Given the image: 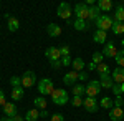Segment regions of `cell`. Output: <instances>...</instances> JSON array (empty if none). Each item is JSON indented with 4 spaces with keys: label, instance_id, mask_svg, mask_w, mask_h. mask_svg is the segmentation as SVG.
Returning a JSON list of instances; mask_svg holds the SVG:
<instances>
[{
    "label": "cell",
    "instance_id": "6da1fadb",
    "mask_svg": "<svg viewBox=\"0 0 124 121\" xmlns=\"http://www.w3.org/2000/svg\"><path fill=\"white\" fill-rule=\"evenodd\" d=\"M51 101L55 103V104H58V106H65L70 101V95L63 88H55L53 93H51Z\"/></svg>",
    "mask_w": 124,
    "mask_h": 121
},
{
    "label": "cell",
    "instance_id": "7a4b0ae2",
    "mask_svg": "<svg viewBox=\"0 0 124 121\" xmlns=\"http://www.w3.org/2000/svg\"><path fill=\"white\" fill-rule=\"evenodd\" d=\"M53 90H55V86H53V81L50 78H41L38 81V91L41 96H48V95L51 96Z\"/></svg>",
    "mask_w": 124,
    "mask_h": 121
},
{
    "label": "cell",
    "instance_id": "3957f363",
    "mask_svg": "<svg viewBox=\"0 0 124 121\" xmlns=\"http://www.w3.org/2000/svg\"><path fill=\"white\" fill-rule=\"evenodd\" d=\"M103 88H101V83L98 81V80H91L89 83L86 85V90H85V95L86 96H91V98H96L99 91H101Z\"/></svg>",
    "mask_w": 124,
    "mask_h": 121
},
{
    "label": "cell",
    "instance_id": "277c9868",
    "mask_svg": "<svg viewBox=\"0 0 124 121\" xmlns=\"http://www.w3.org/2000/svg\"><path fill=\"white\" fill-rule=\"evenodd\" d=\"M58 17L63 20H70L71 18V13H73V9H71V5L66 3V2H61L60 5H58V10H56Z\"/></svg>",
    "mask_w": 124,
    "mask_h": 121
},
{
    "label": "cell",
    "instance_id": "5b68a950",
    "mask_svg": "<svg viewBox=\"0 0 124 121\" xmlns=\"http://www.w3.org/2000/svg\"><path fill=\"white\" fill-rule=\"evenodd\" d=\"M88 12H89V7L86 5V3H76L75 7H73V13L76 15V18L79 20H88Z\"/></svg>",
    "mask_w": 124,
    "mask_h": 121
},
{
    "label": "cell",
    "instance_id": "8992f818",
    "mask_svg": "<svg viewBox=\"0 0 124 121\" xmlns=\"http://www.w3.org/2000/svg\"><path fill=\"white\" fill-rule=\"evenodd\" d=\"M94 23H96V27H98V30H103V32H106V30H109V28L113 27L114 20L111 18V17H108V15H101V17L96 20Z\"/></svg>",
    "mask_w": 124,
    "mask_h": 121
},
{
    "label": "cell",
    "instance_id": "52a82bcc",
    "mask_svg": "<svg viewBox=\"0 0 124 121\" xmlns=\"http://www.w3.org/2000/svg\"><path fill=\"white\" fill-rule=\"evenodd\" d=\"M37 83V75L33 73V71H25V73L22 75V86H25V88H31L33 85Z\"/></svg>",
    "mask_w": 124,
    "mask_h": 121
},
{
    "label": "cell",
    "instance_id": "ba28073f",
    "mask_svg": "<svg viewBox=\"0 0 124 121\" xmlns=\"http://www.w3.org/2000/svg\"><path fill=\"white\" fill-rule=\"evenodd\" d=\"M45 56H46L50 61H56V60H61V52H60L58 47H50V48H46Z\"/></svg>",
    "mask_w": 124,
    "mask_h": 121
},
{
    "label": "cell",
    "instance_id": "9c48e42d",
    "mask_svg": "<svg viewBox=\"0 0 124 121\" xmlns=\"http://www.w3.org/2000/svg\"><path fill=\"white\" fill-rule=\"evenodd\" d=\"M83 106H85V110L88 113H96L98 111V101H96V98H91V96H86L85 98Z\"/></svg>",
    "mask_w": 124,
    "mask_h": 121
},
{
    "label": "cell",
    "instance_id": "30bf717a",
    "mask_svg": "<svg viewBox=\"0 0 124 121\" xmlns=\"http://www.w3.org/2000/svg\"><path fill=\"white\" fill-rule=\"evenodd\" d=\"M3 114H5L7 118H12V116L18 114V110H17L15 103L13 101H7L5 103V106H3Z\"/></svg>",
    "mask_w": 124,
    "mask_h": 121
},
{
    "label": "cell",
    "instance_id": "8fae6325",
    "mask_svg": "<svg viewBox=\"0 0 124 121\" xmlns=\"http://www.w3.org/2000/svg\"><path fill=\"white\" fill-rule=\"evenodd\" d=\"M117 52H119V50H117V48L114 47V43L111 42V43H106V47L103 48V52H101V53H103L104 56H108V58H116Z\"/></svg>",
    "mask_w": 124,
    "mask_h": 121
},
{
    "label": "cell",
    "instance_id": "7c38bea8",
    "mask_svg": "<svg viewBox=\"0 0 124 121\" xmlns=\"http://www.w3.org/2000/svg\"><path fill=\"white\" fill-rule=\"evenodd\" d=\"M76 81H78V71H75V70H71L70 73H66L63 76V83L66 86H75Z\"/></svg>",
    "mask_w": 124,
    "mask_h": 121
},
{
    "label": "cell",
    "instance_id": "4fadbf2b",
    "mask_svg": "<svg viewBox=\"0 0 124 121\" xmlns=\"http://www.w3.org/2000/svg\"><path fill=\"white\" fill-rule=\"evenodd\" d=\"M124 116V110L123 108H111L109 110V118H111V121H121Z\"/></svg>",
    "mask_w": 124,
    "mask_h": 121
},
{
    "label": "cell",
    "instance_id": "5bb4252c",
    "mask_svg": "<svg viewBox=\"0 0 124 121\" xmlns=\"http://www.w3.org/2000/svg\"><path fill=\"white\" fill-rule=\"evenodd\" d=\"M99 83H101V88L104 90H111L113 85H114V80L111 75H106V76H99Z\"/></svg>",
    "mask_w": 124,
    "mask_h": 121
},
{
    "label": "cell",
    "instance_id": "9a60e30c",
    "mask_svg": "<svg viewBox=\"0 0 124 121\" xmlns=\"http://www.w3.org/2000/svg\"><path fill=\"white\" fill-rule=\"evenodd\" d=\"M113 80H114V83H117V85H123L124 83V68H116L114 71H113Z\"/></svg>",
    "mask_w": 124,
    "mask_h": 121
},
{
    "label": "cell",
    "instance_id": "2e32d148",
    "mask_svg": "<svg viewBox=\"0 0 124 121\" xmlns=\"http://www.w3.org/2000/svg\"><path fill=\"white\" fill-rule=\"evenodd\" d=\"M46 32L50 37H58V35H61V27L56 25V23H50L46 27Z\"/></svg>",
    "mask_w": 124,
    "mask_h": 121
},
{
    "label": "cell",
    "instance_id": "e0dca14e",
    "mask_svg": "<svg viewBox=\"0 0 124 121\" xmlns=\"http://www.w3.org/2000/svg\"><path fill=\"white\" fill-rule=\"evenodd\" d=\"M101 10L98 9V5L94 7H89V12H88V20H91V22H96V20L101 17V13H99Z\"/></svg>",
    "mask_w": 124,
    "mask_h": 121
},
{
    "label": "cell",
    "instance_id": "ac0fdd59",
    "mask_svg": "<svg viewBox=\"0 0 124 121\" xmlns=\"http://www.w3.org/2000/svg\"><path fill=\"white\" fill-rule=\"evenodd\" d=\"M114 22H119V23H124V7H116L114 9V17H113Z\"/></svg>",
    "mask_w": 124,
    "mask_h": 121
},
{
    "label": "cell",
    "instance_id": "d6986e66",
    "mask_svg": "<svg viewBox=\"0 0 124 121\" xmlns=\"http://www.w3.org/2000/svg\"><path fill=\"white\" fill-rule=\"evenodd\" d=\"M71 68L75 70V71H83L85 70V61H83V58H75L73 61H71Z\"/></svg>",
    "mask_w": 124,
    "mask_h": 121
},
{
    "label": "cell",
    "instance_id": "ffe728a7",
    "mask_svg": "<svg viewBox=\"0 0 124 121\" xmlns=\"http://www.w3.org/2000/svg\"><path fill=\"white\" fill-rule=\"evenodd\" d=\"M40 118V111L37 108H33V110H28L27 114H25V121H37Z\"/></svg>",
    "mask_w": 124,
    "mask_h": 121
},
{
    "label": "cell",
    "instance_id": "44dd1931",
    "mask_svg": "<svg viewBox=\"0 0 124 121\" xmlns=\"http://www.w3.org/2000/svg\"><path fill=\"white\" fill-rule=\"evenodd\" d=\"M96 5H98V9L103 10V12H109V10L113 9V2L111 0H99Z\"/></svg>",
    "mask_w": 124,
    "mask_h": 121
},
{
    "label": "cell",
    "instance_id": "7402d4cb",
    "mask_svg": "<svg viewBox=\"0 0 124 121\" xmlns=\"http://www.w3.org/2000/svg\"><path fill=\"white\" fill-rule=\"evenodd\" d=\"M23 95H25V91H23L22 86H20V88H13V90H12V100H13V101H20V100L23 98Z\"/></svg>",
    "mask_w": 124,
    "mask_h": 121
},
{
    "label": "cell",
    "instance_id": "603a6c76",
    "mask_svg": "<svg viewBox=\"0 0 124 121\" xmlns=\"http://www.w3.org/2000/svg\"><path fill=\"white\" fill-rule=\"evenodd\" d=\"M99 104H101V108H104V110H111V108H114V101H113L109 96H104V98L99 101Z\"/></svg>",
    "mask_w": 124,
    "mask_h": 121
},
{
    "label": "cell",
    "instance_id": "cb8c5ba5",
    "mask_svg": "<svg viewBox=\"0 0 124 121\" xmlns=\"http://www.w3.org/2000/svg\"><path fill=\"white\" fill-rule=\"evenodd\" d=\"M93 40H94L96 43H104L106 42V32H103V30H96Z\"/></svg>",
    "mask_w": 124,
    "mask_h": 121
},
{
    "label": "cell",
    "instance_id": "d4e9b609",
    "mask_svg": "<svg viewBox=\"0 0 124 121\" xmlns=\"http://www.w3.org/2000/svg\"><path fill=\"white\" fill-rule=\"evenodd\" d=\"M96 70H98L99 76H106V75H111V70H109V66L106 65V63H99Z\"/></svg>",
    "mask_w": 124,
    "mask_h": 121
},
{
    "label": "cell",
    "instance_id": "484cf974",
    "mask_svg": "<svg viewBox=\"0 0 124 121\" xmlns=\"http://www.w3.org/2000/svg\"><path fill=\"white\" fill-rule=\"evenodd\" d=\"M111 30H113V33H114V35H123V33H124V23L114 22V23H113V27H111Z\"/></svg>",
    "mask_w": 124,
    "mask_h": 121
},
{
    "label": "cell",
    "instance_id": "4316f807",
    "mask_svg": "<svg viewBox=\"0 0 124 121\" xmlns=\"http://www.w3.org/2000/svg\"><path fill=\"white\" fill-rule=\"evenodd\" d=\"M33 104L40 108V110H46V100H45V96H38V98H35L33 100Z\"/></svg>",
    "mask_w": 124,
    "mask_h": 121
},
{
    "label": "cell",
    "instance_id": "83f0119b",
    "mask_svg": "<svg viewBox=\"0 0 124 121\" xmlns=\"http://www.w3.org/2000/svg\"><path fill=\"white\" fill-rule=\"evenodd\" d=\"M73 27L76 28V30H79V32H83V30H88V23H86L85 20L76 18L75 22H73Z\"/></svg>",
    "mask_w": 124,
    "mask_h": 121
},
{
    "label": "cell",
    "instance_id": "f1b7e54d",
    "mask_svg": "<svg viewBox=\"0 0 124 121\" xmlns=\"http://www.w3.org/2000/svg\"><path fill=\"white\" fill-rule=\"evenodd\" d=\"M73 90V96H83L85 95V90H86V86H83V85H75V86H71Z\"/></svg>",
    "mask_w": 124,
    "mask_h": 121
},
{
    "label": "cell",
    "instance_id": "f546056e",
    "mask_svg": "<svg viewBox=\"0 0 124 121\" xmlns=\"http://www.w3.org/2000/svg\"><path fill=\"white\" fill-rule=\"evenodd\" d=\"M7 25H8V30H10V32H17V30H18V27H20V22L17 18H13V17H12V18L7 22Z\"/></svg>",
    "mask_w": 124,
    "mask_h": 121
},
{
    "label": "cell",
    "instance_id": "4dcf8cb0",
    "mask_svg": "<svg viewBox=\"0 0 124 121\" xmlns=\"http://www.w3.org/2000/svg\"><path fill=\"white\" fill-rule=\"evenodd\" d=\"M116 63H117V66L119 68H124V50H119L117 52V55H116Z\"/></svg>",
    "mask_w": 124,
    "mask_h": 121
},
{
    "label": "cell",
    "instance_id": "1f68e13d",
    "mask_svg": "<svg viewBox=\"0 0 124 121\" xmlns=\"http://www.w3.org/2000/svg\"><path fill=\"white\" fill-rule=\"evenodd\" d=\"M103 58H104V55H103L101 52H94V53H93V63H96V65L103 63Z\"/></svg>",
    "mask_w": 124,
    "mask_h": 121
},
{
    "label": "cell",
    "instance_id": "d6a6232c",
    "mask_svg": "<svg viewBox=\"0 0 124 121\" xmlns=\"http://www.w3.org/2000/svg\"><path fill=\"white\" fill-rule=\"evenodd\" d=\"M10 85L13 88H20L22 86V76H12L10 78Z\"/></svg>",
    "mask_w": 124,
    "mask_h": 121
},
{
    "label": "cell",
    "instance_id": "836d02e7",
    "mask_svg": "<svg viewBox=\"0 0 124 121\" xmlns=\"http://www.w3.org/2000/svg\"><path fill=\"white\" fill-rule=\"evenodd\" d=\"M111 91H113L116 96H121V95H123V88H121V85L114 83V85H113V88H111Z\"/></svg>",
    "mask_w": 124,
    "mask_h": 121
},
{
    "label": "cell",
    "instance_id": "e575fe53",
    "mask_svg": "<svg viewBox=\"0 0 124 121\" xmlns=\"http://www.w3.org/2000/svg\"><path fill=\"white\" fill-rule=\"evenodd\" d=\"M83 103H85V100L81 96H73V100H71V104L73 106H83Z\"/></svg>",
    "mask_w": 124,
    "mask_h": 121
},
{
    "label": "cell",
    "instance_id": "d590c367",
    "mask_svg": "<svg viewBox=\"0 0 124 121\" xmlns=\"http://www.w3.org/2000/svg\"><path fill=\"white\" fill-rule=\"evenodd\" d=\"M114 106L116 108H123L124 106V98L123 96H116L114 98Z\"/></svg>",
    "mask_w": 124,
    "mask_h": 121
},
{
    "label": "cell",
    "instance_id": "8d00e7d4",
    "mask_svg": "<svg viewBox=\"0 0 124 121\" xmlns=\"http://www.w3.org/2000/svg\"><path fill=\"white\" fill-rule=\"evenodd\" d=\"M71 61H73V60H71V56L68 55V56H61V63H63V66H70L71 65Z\"/></svg>",
    "mask_w": 124,
    "mask_h": 121
},
{
    "label": "cell",
    "instance_id": "74e56055",
    "mask_svg": "<svg viewBox=\"0 0 124 121\" xmlns=\"http://www.w3.org/2000/svg\"><path fill=\"white\" fill-rule=\"evenodd\" d=\"M50 121H65V116L60 114V113H55V114H51V120Z\"/></svg>",
    "mask_w": 124,
    "mask_h": 121
},
{
    "label": "cell",
    "instance_id": "f35d334b",
    "mask_svg": "<svg viewBox=\"0 0 124 121\" xmlns=\"http://www.w3.org/2000/svg\"><path fill=\"white\" fill-rule=\"evenodd\" d=\"M60 52H61V56H68V55H70V47L65 45V47L60 48Z\"/></svg>",
    "mask_w": 124,
    "mask_h": 121
},
{
    "label": "cell",
    "instance_id": "ab89813d",
    "mask_svg": "<svg viewBox=\"0 0 124 121\" xmlns=\"http://www.w3.org/2000/svg\"><path fill=\"white\" fill-rule=\"evenodd\" d=\"M78 80H81V81H85V80H88V73H86L85 70L78 73Z\"/></svg>",
    "mask_w": 124,
    "mask_h": 121
},
{
    "label": "cell",
    "instance_id": "60d3db41",
    "mask_svg": "<svg viewBox=\"0 0 124 121\" xmlns=\"http://www.w3.org/2000/svg\"><path fill=\"white\" fill-rule=\"evenodd\" d=\"M51 66H53L55 70H58V68L63 66V63H61V60H56V61H51Z\"/></svg>",
    "mask_w": 124,
    "mask_h": 121
},
{
    "label": "cell",
    "instance_id": "b9f144b4",
    "mask_svg": "<svg viewBox=\"0 0 124 121\" xmlns=\"http://www.w3.org/2000/svg\"><path fill=\"white\" fill-rule=\"evenodd\" d=\"M5 103H7V101H5V93L0 90V106L3 108V106H5Z\"/></svg>",
    "mask_w": 124,
    "mask_h": 121
},
{
    "label": "cell",
    "instance_id": "7bdbcfd3",
    "mask_svg": "<svg viewBox=\"0 0 124 121\" xmlns=\"http://www.w3.org/2000/svg\"><path fill=\"white\" fill-rule=\"evenodd\" d=\"M96 68H98L96 63H93V61H91V63H88V71H94Z\"/></svg>",
    "mask_w": 124,
    "mask_h": 121
},
{
    "label": "cell",
    "instance_id": "ee69618b",
    "mask_svg": "<svg viewBox=\"0 0 124 121\" xmlns=\"http://www.w3.org/2000/svg\"><path fill=\"white\" fill-rule=\"evenodd\" d=\"M48 116H50V113H48L46 110H41V111H40V118H48Z\"/></svg>",
    "mask_w": 124,
    "mask_h": 121
},
{
    "label": "cell",
    "instance_id": "f6af8a7d",
    "mask_svg": "<svg viewBox=\"0 0 124 121\" xmlns=\"http://www.w3.org/2000/svg\"><path fill=\"white\" fill-rule=\"evenodd\" d=\"M12 120L13 121H25V118H22L20 114H15V116H12Z\"/></svg>",
    "mask_w": 124,
    "mask_h": 121
},
{
    "label": "cell",
    "instance_id": "bcb514c9",
    "mask_svg": "<svg viewBox=\"0 0 124 121\" xmlns=\"http://www.w3.org/2000/svg\"><path fill=\"white\" fill-rule=\"evenodd\" d=\"M0 121H13V120H12V118H7V116H3V118H2Z\"/></svg>",
    "mask_w": 124,
    "mask_h": 121
},
{
    "label": "cell",
    "instance_id": "7dc6e473",
    "mask_svg": "<svg viewBox=\"0 0 124 121\" xmlns=\"http://www.w3.org/2000/svg\"><path fill=\"white\" fill-rule=\"evenodd\" d=\"M121 47H123V50H124V38L121 40Z\"/></svg>",
    "mask_w": 124,
    "mask_h": 121
},
{
    "label": "cell",
    "instance_id": "c3c4849f",
    "mask_svg": "<svg viewBox=\"0 0 124 121\" xmlns=\"http://www.w3.org/2000/svg\"><path fill=\"white\" fill-rule=\"evenodd\" d=\"M121 88H123V93H124V83H123V85H121Z\"/></svg>",
    "mask_w": 124,
    "mask_h": 121
}]
</instances>
